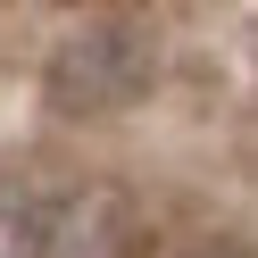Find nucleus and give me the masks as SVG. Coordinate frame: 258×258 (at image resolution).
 <instances>
[{"label": "nucleus", "instance_id": "nucleus-1", "mask_svg": "<svg viewBox=\"0 0 258 258\" xmlns=\"http://www.w3.org/2000/svg\"><path fill=\"white\" fill-rule=\"evenodd\" d=\"M0 258H134V217L84 175H9L0 183Z\"/></svg>", "mask_w": 258, "mask_h": 258}, {"label": "nucleus", "instance_id": "nucleus-2", "mask_svg": "<svg viewBox=\"0 0 258 258\" xmlns=\"http://www.w3.org/2000/svg\"><path fill=\"white\" fill-rule=\"evenodd\" d=\"M183 258H241V250H183Z\"/></svg>", "mask_w": 258, "mask_h": 258}]
</instances>
